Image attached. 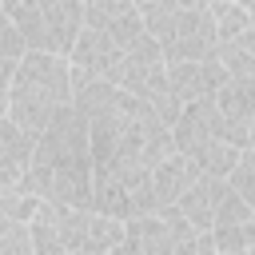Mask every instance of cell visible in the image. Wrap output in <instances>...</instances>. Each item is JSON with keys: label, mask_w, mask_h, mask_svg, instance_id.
<instances>
[{"label": "cell", "mask_w": 255, "mask_h": 255, "mask_svg": "<svg viewBox=\"0 0 255 255\" xmlns=\"http://www.w3.org/2000/svg\"><path fill=\"white\" fill-rule=\"evenodd\" d=\"M179 4H187V8H207L211 0H179Z\"/></svg>", "instance_id": "cell-25"}, {"label": "cell", "mask_w": 255, "mask_h": 255, "mask_svg": "<svg viewBox=\"0 0 255 255\" xmlns=\"http://www.w3.org/2000/svg\"><path fill=\"white\" fill-rule=\"evenodd\" d=\"M211 235H215V251L219 255H243L247 251L243 223H211Z\"/></svg>", "instance_id": "cell-20"}, {"label": "cell", "mask_w": 255, "mask_h": 255, "mask_svg": "<svg viewBox=\"0 0 255 255\" xmlns=\"http://www.w3.org/2000/svg\"><path fill=\"white\" fill-rule=\"evenodd\" d=\"M16 68H20V60H12V56H0V116H8V96H12Z\"/></svg>", "instance_id": "cell-23"}, {"label": "cell", "mask_w": 255, "mask_h": 255, "mask_svg": "<svg viewBox=\"0 0 255 255\" xmlns=\"http://www.w3.org/2000/svg\"><path fill=\"white\" fill-rule=\"evenodd\" d=\"M20 187H28L52 203L96 207L92 131H88V120L72 104L36 135V151H32V163H28Z\"/></svg>", "instance_id": "cell-1"}, {"label": "cell", "mask_w": 255, "mask_h": 255, "mask_svg": "<svg viewBox=\"0 0 255 255\" xmlns=\"http://www.w3.org/2000/svg\"><path fill=\"white\" fill-rule=\"evenodd\" d=\"M120 247H124V219L92 207L88 231H84V251L80 255H104V251H120Z\"/></svg>", "instance_id": "cell-13"}, {"label": "cell", "mask_w": 255, "mask_h": 255, "mask_svg": "<svg viewBox=\"0 0 255 255\" xmlns=\"http://www.w3.org/2000/svg\"><path fill=\"white\" fill-rule=\"evenodd\" d=\"M135 4H147V0H135Z\"/></svg>", "instance_id": "cell-29"}, {"label": "cell", "mask_w": 255, "mask_h": 255, "mask_svg": "<svg viewBox=\"0 0 255 255\" xmlns=\"http://www.w3.org/2000/svg\"><path fill=\"white\" fill-rule=\"evenodd\" d=\"M203 167L191 159V155H183V151H171V155H163L155 167H151V191H155V211L159 207H175L179 203V195L195 183V175H199Z\"/></svg>", "instance_id": "cell-11"}, {"label": "cell", "mask_w": 255, "mask_h": 255, "mask_svg": "<svg viewBox=\"0 0 255 255\" xmlns=\"http://www.w3.org/2000/svg\"><path fill=\"white\" fill-rule=\"evenodd\" d=\"M247 147H255V116H251V143Z\"/></svg>", "instance_id": "cell-26"}, {"label": "cell", "mask_w": 255, "mask_h": 255, "mask_svg": "<svg viewBox=\"0 0 255 255\" xmlns=\"http://www.w3.org/2000/svg\"><path fill=\"white\" fill-rule=\"evenodd\" d=\"M108 80L120 84V88L131 92V96L151 100L159 88H167V56H163V48H159L151 36H143L139 44H131V48L120 56V64H116V72H112Z\"/></svg>", "instance_id": "cell-6"}, {"label": "cell", "mask_w": 255, "mask_h": 255, "mask_svg": "<svg viewBox=\"0 0 255 255\" xmlns=\"http://www.w3.org/2000/svg\"><path fill=\"white\" fill-rule=\"evenodd\" d=\"M24 52H28V40H24V32L16 28L12 12H8V8H0V56H12V60H20Z\"/></svg>", "instance_id": "cell-21"}, {"label": "cell", "mask_w": 255, "mask_h": 255, "mask_svg": "<svg viewBox=\"0 0 255 255\" xmlns=\"http://www.w3.org/2000/svg\"><path fill=\"white\" fill-rule=\"evenodd\" d=\"M227 80V68L219 64V56H207V60H167V84L171 92L191 104V100H207L223 88Z\"/></svg>", "instance_id": "cell-9"}, {"label": "cell", "mask_w": 255, "mask_h": 255, "mask_svg": "<svg viewBox=\"0 0 255 255\" xmlns=\"http://www.w3.org/2000/svg\"><path fill=\"white\" fill-rule=\"evenodd\" d=\"M120 56H124V48L104 28H92V24L80 28V36H76V44L68 52L72 68L76 72H88V76H112L116 64H120Z\"/></svg>", "instance_id": "cell-10"}, {"label": "cell", "mask_w": 255, "mask_h": 255, "mask_svg": "<svg viewBox=\"0 0 255 255\" xmlns=\"http://www.w3.org/2000/svg\"><path fill=\"white\" fill-rule=\"evenodd\" d=\"M223 195H227V179H223V175H211V171H199V175H195V183L179 195V203H175V207L191 219V227L207 231V227L215 223V211H219Z\"/></svg>", "instance_id": "cell-12"}, {"label": "cell", "mask_w": 255, "mask_h": 255, "mask_svg": "<svg viewBox=\"0 0 255 255\" xmlns=\"http://www.w3.org/2000/svg\"><path fill=\"white\" fill-rule=\"evenodd\" d=\"M36 243H32V227L24 219H12L0 227V255H32Z\"/></svg>", "instance_id": "cell-19"}, {"label": "cell", "mask_w": 255, "mask_h": 255, "mask_svg": "<svg viewBox=\"0 0 255 255\" xmlns=\"http://www.w3.org/2000/svg\"><path fill=\"white\" fill-rule=\"evenodd\" d=\"M195 231L191 219L179 207H159L135 219H124V247L139 255H195Z\"/></svg>", "instance_id": "cell-5"}, {"label": "cell", "mask_w": 255, "mask_h": 255, "mask_svg": "<svg viewBox=\"0 0 255 255\" xmlns=\"http://www.w3.org/2000/svg\"><path fill=\"white\" fill-rule=\"evenodd\" d=\"M251 211H255V207H251L243 195H235V191L227 187V195H223V203H219V211H215V223H247Z\"/></svg>", "instance_id": "cell-22"}, {"label": "cell", "mask_w": 255, "mask_h": 255, "mask_svg": "<svg viewBox=\"0 0 255 255\" xmlns=\"http://www.w3.org/2000/svg\"><path fill=\"white\" fill-rule=\"evenodd\" d=\"M171 139H175V151H183V155H191V159H195L207 143L227 139V135H223V112H219L215 96L183 104L179 120L171 124Z\"/></svg>", "instance_id": "cell-7"}, {"label": "cell", "mask_w": 255, "mask_h": 255, "mask_svg": "<svg viewBox=\"0 0 255 255\" xmlns=\"http://www.w3.org/2000/svg\"><path fill=\"white\" fill-rule=\"evenodd\" d=\"M28 48L68 56L84 28V0H16L8 4Z\"/></svg>", "instance_id": "cell-4"}, {"label": "cell", "mask_w": 255, "mask_h": 255, "mask_svg": "<svg viewBox=\"0 0 255 255\" xmlns=\"http://www.w3.org/2000/svg\"><path fill=\"white\" fill-rule=\"evenodd\" d=\"M147 36L163 48L167 60H207L219 56V32L207 8H187L179 0H147L139 4Z\"/></svg>", "instance_id": "cell-3"}, {"label": "cell", "mask_w": 255, "mask_h": 255, "mask_svg": "<svg viewBox=\"0 0 255 255\" xmlns=\"http://www.w3.org/2000/svg\"><path fill=\"white\" fill-rule=\"evenodd\" d=\"M72 104V60L60 52H40L28 48L20 56L16 80H12V96H8V116L40 135L64 108Z\"/></svg>", "instance_id": "cell-2"}, {"label": "cell", "mask_w": 255, "mask_h": 255, "mask_svg": "<svg viewBox=\"0 0 255 255\" xmlns=\"http://www.w3.org/2000/svg\"><path fill=\"white\" fill-rule=\"evenodd\" d=\"M211 20H215V32H219V44L223 40H235L243 28H251L255 12L239 0H211Z\"/></svg>", "instance_id": "cell-17"}, {"label": "cell", "mask_w": 255, "mask_h": 255, "mask_svg": "<svg viewBox=\"0 0 255 255\" xmlns=\"http://www.w3.org/2000/svg\"><path fill=\"white\" fill-rule=\"evenodd\" d=\"M32 151H36V135L24 131L12 116H0V163H12V167L28 171Z\"/></svg>", "instance_id": "cell-15"}, {"label": "cell", "mask_w": 255, "mask_h": 255, "mask_svg": "<svg viewBox=\"0 0 255 255\" xmlns=\"http://www.w3.org/2000/svg\"><path fill=\"white\" fill-rule=\"evenodd\" d=\"M219 64L227 68V76H255V20L235 40L219 44Z\"/></svg>", "instance_id": "cell-16"}, {"label": "cell", "mask_w": 255, "mask_h": 255, "mask_svg": "<svg viewBox=\"0 0 255 255\" xmlns=\"http://www.w3.org/2000/svg\"><path fill=\"white\" fill-rule=\"evenodd\" d=\"M8 4H16V0H4V8H8Z\"/></svg>", "instance_id": "cell-28"}, {"label": "cell", "mask_w": 255, "mask_h": 255, "mask_svg": "<svg viewBox=\"0 0 255 255\" xmlns=\"http://www.w3.org/2000/svg\"><path fill=\"white\" fill-rule=\"evenodd\" d=\"M227 187L255 207V147H243V151H239L235 167L227 171Z\"/></svg>", "instance_id": "cell-18"}, {"label": "cell", "mask_w": 255, "mask_h": 255, "mask_svg": "<svg viewBox=\"0 0 255 255\" xmlns=\"http://www.w3.org/2000/svg\"><path fill=\"white\" fill-rule=\"evenodd\" d=\"M28 227H32V243H36L40 255H60V251H68V247H64V231H60V203L40 199L36 215L28 219Z\"/></svg>", "instance_id": "cell-14"}, {"label": "cell", "mask_w": 255, "mask_h": 255, "mask_svg": "<svg viewBox=\"0 0 255 255\" xmlns=\"http://www.w3.org/2000/svg\"><path fill=\"white\" fill-rule=\"evenodd\" d=\"M243 231H247V251H255V211H251V219L243 223Z\"/></svg>", "instance_id": "cell-24"}, {"label": "cell", "mask_w": 255, "mask_h": 255, "mask_svg": "<svg viewBox=\"0 0 255 255\" xmlns=\"http://www.w3.org/2000/svg\"><path fill=\"white\" fill-rule=\"evenodd\" d=\"M84 24L104 28L124 52L147 36V28H143V12H139L135 0H84Z\"/></svg>", "instance_id": "cell-8"}, {"label": "cell", "mask_w": 255, "mask_h": 255, "mask_svg": "<svg viewBox=\"0 0 255 255\" xmlns=\"http://www.w3.org/2000/svg\"><path fill=\"white\" fill-rule=\"evenodd\" d=\"M239 4H247V8H251V12H255V0H239Z\"/></svg>", "instance_id": "cell-27"}]
</instances>
